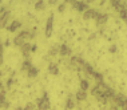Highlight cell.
Here are the masks:
<instances>
[{
	"label": "cell",
	"instance_id": "1",
	"mask_svg": "<svg viewBox=\"0 0 127 110\" xmlns=\"http://www.w3.org/2000/svg\"><path fill=\"white\" fill-rule=\"evenodd\" d=\"M51 108V102L48 98V94L47 92L43 93V97L36 99V110H48Z\"/></svg>",
	"mask_w": 127,
	"mask_h": 110
},
{
	"label": "cell",
	"instance_id": "2",
	"mask_svg": "<svg viewBox=\"0 0 127 110\" xmlns=\"http://www.w3.org/2000/svg\"><path fill=\"white\" fill-rule=\"evenodd\" d=\"M114 105L116 106L118 109H122V110H127V97L122 93H116L114 99H112Z\"/></svg>",
	"mask_w": 127,
	"mask_h": 110
},
{
	"label": "cell",
	"instance_id": "3",
	"mask_svg": "<svg viewBox=\"0 0 127 110\" xmlns=\"http://www.w3.org/2000/svg\"><path fill=\"white\" fill-rule=\"evenodd\" d=\"M31 36L30 32H27V31H22V32L19 33V35H16L13 37V45L15 47H22L23 44L26 43V40H28Z\"/></svg>",
	"mask_w": 127,
	"mask_h": 110
},
{
	"label": "cell",
	"instance_id": "4",
	"mask_svg": "<svg viewBox=\"0 0 127 110\" xmlns=\"http://www.w3.org/2000/svg\"><path fill=\"white\" fill-rule=\"evenodd\" d=\"M52 31H54V13H51V15L48 16V19H47L46 29H44V35H46V37H51Z\"/></svg>",
	"mask_w": 127,
	"mask_h": 110
},
{
	"label": "cell",
	"instance_id": "5",
	"mask_svg": "<svg viewBox=\"0 0 127 110\" xmlns=\"http://www.w3.org/2000/svg\"><path fill=\"white\" fill-rule=\"evenodd\" d=\"M70 64L72 65V66L78 68V69H82L86 63H84V60L80 56H72V57H71V60H70Z\"/></svg>",
	"mask_w": 127,
	"mask_h": 110
},
{
	"label": "cell",
	"instance_id": "6",
	"mask_svg": "<svg viewBox=\"0 0 127 110\" xmlns=\"http://www.w3.org/2000/svg\"><path fill=\"white\" fill-rule=\"evenodd\" d=\"M71 5H72L78 12H86L88 9V4L84 1H71Z\"/></svg>",
	"mask_w": 127,
	"mask_h": 110
},
{
	"label": "cell",
	"instance_id": "7",
	"mask_svg": "<svg viewBox=\"0 0 127 110\" xmlns=\"http://www.w3.org/2000/svg\"><path fill=\"white\" fill-rule=\"evenodd\" d=\"M108 20V15L104 12H98L96 16H95V21H96L98 25H103V24H106Z\"/></svg>",
	"mask_w": 127,
	"mask_h": 110
},
{
	"label": "cell",
	"instance_id": "8",
	"mask_svg": "<svg viewBox=\"0 0 127 110\" xmlns=\"http://www.w3.org/2000/svg\"><path fill=\"white\" fill-rule=\"evenodd\" d=\"M9 16H11V12H9L8 9H7L3 15H0V28H5L7 27V23H8V20H9Z\"/></svg>",
	"mask_w": 127,
	"mask_h": 110
},
{
	"label": "cell",
	"instance_id": "9",
	"mask_svg": "<svg viewBox=\"0 0 127 110\" xmlns=\"http://www.w3.org/2000/svg\"><path fill=\"white\" fill-rule=\"evenodd\" d=\"M72 53V50H71V48L67 45V44H62V45L59 47V54L63 57H67L70 56V54Z\"/></svg>",
	"mask_w": 127,
	"mask_h": 110
},
{
	"label": "cell",
	"instance_id": "10",
	"mask_svg": "<svg viewBox=\"0 0 127 110\" xmlns=\"http://www.w3.org/2000/svg\"><path fill=\"white\" fill-rule=\"evenodd\" d=\"M0 108L4 109V110H7L9 108V102L5 98V89L3 92H0Z\"/></svg>",
	"mask_w": 127,
	"mask_h": 110
},
{
	"label": "cell",
	"instance_id": "11",
	"mask_svg": "<svg viewBox=\"0 0 127 110\" xmlns=\"http://www.w3.org/2000/svg\"><path fill=\"white\" fill-rule=\"evenodd\" d=\"M98 11H95V9L92 8H88L86 12H83V19L84 20H90V19H95V16H96Z\"/></svg>",
	"mask_w": 127,
	"mask_h": 110
},
{
	"label": "cell",
	"instance_id": "12",
	"mask_svg": "<svg viewBox=\"0 0 127 110\" xmlns=\"http://www.w3.org/2000/svg\"><path fill=\"white\" fill-rule=\"evenodd\" d=\"M20 27H22V23H20L19 20H13V21L9 24L8 27H7V29H8L9 32H12V33H13V32H16V31H18Z\"/></svg>",
	"mask_w": 127,
	"mask_h": 110
},
{
	"label": "cell",
	"instance_id": "13",
	"mask_svg": "<svg viewBox=\"0 0 127 110\" xmlns=\"http://www.w3.org/2000/svg\"><path fill=\"white\" fill-rule=\"evenodd\" d=\"M31 47H32V45H31L30 43H24L22 47H20V50H22V54H23L24 57H27V58H28V56H30Z\"/></svg>",
	"mask_w": 127,
	"mask_h": 110
},
{
	"label": "cell",
	"instance_id": "14",
	"mask_svg": "<svg viewBox=\"0 0 127 110\" xmlns=\"http://www.w3.org/2000/svg\"><path fill=\"white\" fill-rule=\"evenodd\" d=\"M48 72H50V74H52V76H58L59 74V66L55 63H50L48 64Z\"/></svg>",
	"mask_w": 127,
	"mask_h": 110
},
{
	"label": "cell",
	"instance_id": "15",
	"mask_svg": "<svg viewBox=\"0 0 127 110\" xmlns=\"http://www.w3.org/2000/svg\"><path fill=\"white\" fill-rule=\"evenodd\" d=\"M33 65H32V63H31V60L30 58H27L26 61H23V64H22V68H20V70L22 72H28L31 68H32Z\"/></svg>",
	"mask_w": 127,
	"mask_h": 110
},
{
	"label": "cell",
	"instance_id": "16",
	"mask_svg": "<svg viewBox=\"0 0 127 110\" xmlns=\"http://www.w3.org/2000/svg\"><path fill=\"white\" fill-rule=\"evenodd\" d=\"M82 69H83V70L86 72V74H87V76H90V77H94L95 70L92 69V66H91L90 64H87V63H86V64L83 65V68H82Z\"/></svg>",
	"mask_w": 127,
	"mask_h": 110
},
{
	"label": "cell",
	"instance_id": "17",
	"mask_svg": "<svg viewBox=\"0 0 127 110\" xmlns=\"http://www.w3.org/2000/svg\"><path fill=\"white\" fill-rule=\"evenodd\" d=\"M87 98V92H83V90H79L76 92V101H84Z\"/></svg>",
	"mask_w": 127,
	"mask_h": 110
},
{
	"label": "cell",
	"instance_id": "18",
	"mask_svg": "<svg viewBox=\"0 0 127 110\" xmlns=\"http://www.w3.org/2000/svg\"><path fill=\"white\" fill-rule=\"evenodd\" d=\"M75 108V101H74V98L72 97H68L66 99V109L67 110H71V109H74Z\"/></svg>",
	"mask_w": 127,
	"mask_h": 110
},
{
	"label": "cell",
	"instance_id": "19",
	"mask_svg": "<svg viewBox=\"0 0 127 110\" xmlns=\"http://www.w3.org/2000/svg\"><path fill=\"white\" fill-rule=\"evenodd\" d=\"M37 73H39V70H37V68H35V66H32L31 69L27 72V76H28V78H35L36 76H37Z\"/></svg>",
	"mask_w": 127,
	"mask_h": 110
},
{
	"label": "cell",
	"instance_id": "20",
	"mask_svg": "<svg viewBox=\"0 0 127 110\" xmlns=\"http://www.w3.org/2000/svg\"><path fill=\"white\" fill-rule=\"evenodd\" d=\"M88 88H90V82H88V80H80V90L87 92Z\"/></svg>",
	"mask_w": 127,
	"mask_h": 110
},
{
	"label": "cell",
	"instance_id": "21",
	"mask_svg": "<svg viewBox=\"0 0 127 110\" xmlns=\"http://www.w3.org/2000/svg\"><path fill=\"white\" fill-rule=\"evenodd\" d=\"M56 53H59V47L52 45V47L50 48V50H48V57H52V56H55Z\"/></svg>",
	"mask_w": 127,
	"mask_h": 110
},
{
	"label": "cell",
	"instance_id": "22",
	"mask_svg": "<svg viewBox=\"0 0 127 110\" xmlns=\"http://www.w3.org/2000/svg\"><path fill=\"white\" fill-rule=\"evenodd\" d=\"M33 8H35L36 11H43V9L46 8V3H44V1H42V0H40V1L35 3V5H33Z\"/></svg>",
	"mask_w": 127,
	"mask_h": 110
},
{
	"label": "cell",
	"instance_id": "23",
	"mask_svg": "<svg viewBox=\"0 0 127 110\" xmlns=\"http://www.w3.org/2000/svg\"><path fill=\"white\" fill-rule=\"evenodd\" d=\"M91 94L94 95L95 98H99V97H102V95H103L102 93H100V90H99V88L96 86V85H95V86H94V89L91 90Z\"/></svg>",
	"mask_w": 127,
	"mask_h": 110
},
{
	"label": "cell",
	"instance_id": "24",
	"mask_svg": "<svg viewBox=\"0 0 127 110\" xmlns=\"http://www.w3.org/2000/svg\"><path fill=\"white\" fill-rule=\"evenodd\" d=\"M119 17H121L122 20H125V21L127 23V9L123 8L122 11H119Z\"/></svg>",
	"mask_w": 127,
	"mask_h": 110
},
{
	"label": "cell",
	"instance_id": "25",
	"mask_svg": "<svg viewBox=\"0 0 127 110\" xmlns=\"http://www.w3.org/2000/svg\"><path fill=\"white\" fill-rule=\"evenodd\" d=\"M23 110H36V106L32 104V102H28L24 108H23Z\"/></svg>",
	"mask_w": 127,
	"mask_h": 110
},
{
	"label": "cell",
	"instance_id": "26",
	"mask_svg": "<svg viewBox=\"0 0 127 110\" xmlns=\"http://www.w3.org/2000/svg\"><path fill=\"white\" fill-rule=\"evenodd\" d=\"M66 7H67L66 1L62 3V4H59V7H58V11H59V12H64V11H66Z\"/></svg>",
	"mask_w": 127,
	"mask_h": 110
},
{
	"label": "cell",
	"instance_id": "27",
	"mask_svg": "<svg viewBox=\"0 0 127 110\" xmlns=\"http://www.w3.org/2000/svg\"><path fill=\"white\" fill-rule=\"evenodd\" d=\"M12 85H13V80H12V77H9L8 81H7V89H11Z\"/></svg>",
	"mask_w": 127,
	"mask_h": 110
},
{
	"label": "cell",
	"instance_id": "28",
	"mask_svg": "<svg viewBox=\"0 0 127 110\" xmlns=\"http://www.w3.org/2000/svg\"><path fill=\"white\" fill-rule=\"evenodd\" d=\"M108 52H110V53H115V52H116V45H114V44H112V45H110Z\"/></svg>",
	"mask_w": 127,
	"mask_h": 110
},
{
	"label": "cell",
	"instance_id": "29",
	"mask_svg": "<svg viewBox=\"0 0 127 110\" xmlns=\"http://www.w3.org/2000/svg\"><path fill=\"white\" fill-rule=\"evenodd\" d=\"M4 90V84H3V81L0 80V92H3Z\"/></svg>",
	"mask_w": 127,
	"mask_h": 110
},
{
	"label": "cell",
	"instance_id": "30",
	"mask_svg": "<svg viewBox=\"0 0 127 110\" xmlns=\"http://www.w3.org/2000/svg\"><path fill=\"white\" fill-rule=\"evenodd\" d=\"M36 49H37V47L35 45V44H33V45H32V47H31V52H35V50H36Z\"/></svg>",
	"mask_w": 127,
	"mask_h": 110
},
{
	"label": "cell",
	"instance_id": "31",
	"mask_svg": "<svg viewBox=\"0 0 127 110\" xmlns=\"http://www.w3.org/2000/svg\"><path fill=\"white\" fill-rule=\"evenodd\" d=\"M110 110H119V109L116 108L115 105H111V106H110Z\"/></svg>",
	"mask_w": 127,
	"mask_h": 110
},
{
	"label": "cell",
	"instance_id": "32",
	"mask_svg": "<svg viewBox=\"0 0 127 110\" xmlns=\"http://www.w3.org/2000/svg\"><path fill=\"white\" fill-rule=\"evenodd\" d=\"M0 57H3V45H1V43H0Z\"/></svg>",
	"mask_w": 127,
	"mask_h": 110
},
{
	"label": "cell",
	"instance_id": "33",
	"mask_svg": "<svg viewBox=\"0 0 127 110\" xmlns=\"http://www.w3.org/2000/svg\"><path fill=\"white\" fill-rule=\"evenodd\" d=\"M3 63H4V60H3V57H0V66L3 65Z\"/></svg>",
	"mask_w": 127,
	"mask_h": 110
},
{
	"label": "cell",
	"instance_id": "34",
	"mask_svg": "<svg viewBox=\"0 0 127 110\" xmlns=\"http://www.w3.org/2000/svg\"><path fill=\"white\" fill-rule=\"evenodd\" d=\"M50 4L54 5V4H56V1H54V0H50Z\"/></svg>",
	"mask_w": 127,
	"mask_h": 110
},
{
	"label": "cell",
	"instance_id": "35",
	"mask_svg": "<svg viewBox=\"0 0 127 110\" xmlns=\"http://www.w3.org/2000/svg\"><path fill=\"white\" fill-rule=\"evenodd\" d=\"M1 7H3V5H1V1H0V9H1Z\"/></svg>",
	"mask_w": 127,
	"mask_h": 110
},
{
	"label": "cell",
	"instance_id": "36",
	"mask_svg": "<svg viewBox=\"0 0 127 110\" xmlns=\"http://www.w3.org/2000/svg\"><path fill=\"white\" fill-rule=\"evenodd\" d=\"M0 76H1V72H0Z\"/></svg>",
	"mask_w": 127,
	"mask_h": 110
}]
</instances>
